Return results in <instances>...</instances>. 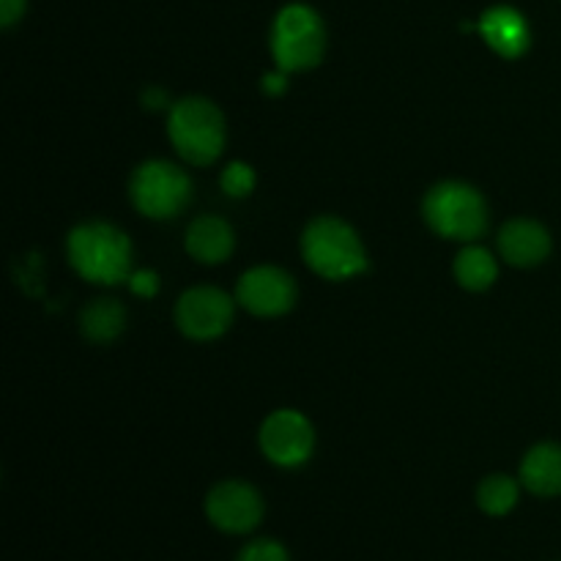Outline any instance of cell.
Here are the masks:
<instances>
[{"mask_svg": "<svg viewBox=\"0 0 561 561\" xmlns=\"http://www.w3.org/2000/svg\"><path fill=\"white\" fill-rule=\"evenodd\" d=\"M239 301L230 299L225 290L214 288V285H197L181 294L179 305H175V327L181 334L197 343L206 340L222 337L233 323V312Z\"/></svg>", "mask_w": 561, "mask_h": 561, "instance_id": "52a82bcc", "label": "cell"}, {"mask_svg": "<svg viewBox=\"0 0 561 561\" xmlns=\"http://www.w3.org/2000/svg\"><path fill=\"white\" fill-rule=\"evenodd\" d=\"M257 444L274 466L296 469L310 460L312 449H316V431L301 411L277 409L263 420Z\"/></svg>", "mask_w": 561, "mask_h": 561, "instance_id": "ba28073f", "label": "cell"}, {"mask_svg": "<svg viewBox=\"0 0 561 561\" xmlns=\"http://www.w3.org/2000/svg\"><path fill=\"white\" fill-rule=\"evenodd\" d=\"M66 255L82 279L96 285H118L131 274V241L113 222L88 219L66 239Z\"/></svg>", "mask_w": 561, "mask_h": 561, "instance_id": "6da1fadb", "label": "cell"}, {"mask_svg": "<svg viewBox=\"0 0 561 561\" xmlns=\"http://www.w3.org/2000/svg\"><path fill=\"white\" fill-rule=\"evenodd\" d=\"M480 36L485 38L488 47L502 58L515 60L526 55L531 44V31L526 16L513 5H493L480 16Z\"/></svg>", "mask_w": 561, "mask_h": 561, "instance_id": "7c38bea8", "label": "cell"}, {"mask_svg": "<svg viewBox=\"0 0 561 561\" xmlns=\"http://www.w3.org/2000/svg\"><path fill=\"white\" fill-rule=\"evenodd\" d=\"M518 480L531 496H561V444L542 442L524 455Z\"/></svg>", "mask_w": 561, "mask_h": 561, "instance_id": "5bb4252c", "label": "cell"}, {"mask_svg": "<svg viewBox=\"0 0 561 561\" xmlns=\"http://www.w3.org/2000/svg\"><path fill=\"white\" fill-rule=\"evenodd\" d=\"M272 55L277 69L307 71L316 69L327 55V25L321 14L305 3H290L274 16Z\"/></svg>", "mask_w": 561, "mask_h": 561, "instance_id": "5b68a950", "label": "cell"}, {"mask_svg": "<svg viewBox=\"0 0 561 561\" xmlns=\"http://www.w3.org/2000/svg\"><path fill=\"white\" fill-rule=\"evenodd\" d=\"M126 329V310L118 299H93L80 312V332L91 343H113Z\"/></svg>", "mask_w": 561, "mask_h": 561, "instance_id": "2e32d148", "label": "cell"}, {"mask_svg": "<svg viewBox=\"0 0 561 561\" xmlns=\"http://www.w3.org/2000/svg\"><path fill=\"white\" fill-rule=\"evenodd\" d=\"M296 296L299 290H296L294 277L277 266L250 268L241 274L239 285H236V301L257 318L285 316L294 310Z\"/></svg>", "mask_w": 561, "mask_h": 561, "instance_id": "30bf717a", "label": "cell"}, {"mask_svg": "<svg viewBox=\"0 0 561 561\" xmlns=\"http://www.w3.org/2000/svg\"><path fill=\"white\" fill-rule=\"evenodd\" d=\"M219 186L230 197H247L255 190V170L247 162H230L219 175Z\"/></svg>", "mask_w": 561, "mask_h": 561, "instance_id": "ac0fdd59", "label": "cell"}, {"mask_svg": "<svg viewBox=\"0 0 561 561\" xmlns=\"http://www.w3.org/2000/svg\"><path fill=\"white\" fill-rule=\"evenodd\" d=\"M27 0H0V25L11 27L16 20H22L25 14Z\"/></svg>", "mask_w": 561, "mask_h": 561, "instance_id": "44dd1931", "label": "cell"}, {"mask_svg": "<svg viewBox=\"0 0 561 561\" xmlns=\"http://www.w3.org/2000/svg\"><path fill=\"white\" fill-rule=\"evenodd\" d=\"M236 561H290L288 548L272 537H257V540L247 542L239 551Z\"/></svg>", "mask_w": 561, "mask_h": 561, "instance_id": "d6986e66", "label": "cell"}, {"mask_svg": "<svg viewBox=\"0 0 561 561\" xmlns=\"http://www.w3.org/2000/svg\"><path fill=\"white\" fill-rule=\"evenodd\" d=\"M266 515L263 496L241 480H225L208 491L206 518L222 535H250Z\"/></svg>", "mask_w": 561, "mask_h": 561, "instance_id": "9c48e42d", "label": "cell"}, {"mask_svg": "<svg viewBox=\"0 0 561 561\" xmlns=\"http://www.w3.org/2000/svg\"><path fill=\"white\" fill-rule=\"evenodd\" d=\"M453 274L460 288L471 290V294H482V290H488L499 279V261L493 257L491 250L471 241L469 247H463L455 255Z\"/></svg>", "mask_w": 561, "mask_h": 561, "instance_id": "9a60e30c", "label": "cell"}, {"mask_svg": "<svg viewBox=\"0 0 561 561\" xmlns=\"http://www.w3.org/2000/svg\"><path fill=\"white\" fill-rule=\"evenodd\" d=\"M422 214L433 233L463 244L480 239L488 228L485 197L466 181H442L431 186L422 201Z\"/></svg>", "mask_w": 561, "mask_h": 561, "instance_id": "277c9868", "label": "cell"}, {"mask_svg": "<svg viewBox=\"0 0 561 561\" xmlns=\"http://www.w3.org/2000/svg\"><path fill=\"white\" fill-rule=\"evenodd\" d=\"M168 137L184 162L208 168L225 148L222 110L206 96L179 99L168 113Z\"/></svg>", "mask_w": 561, "mask_h": 561, "instance_id": "3957f363", "label": "cell"}, {"mask_svg": "<svg viewBox=\"0 0 561 561\" xmlns=\"http://www.w3.org/2000/svg\"><path fill=\"white\" fill-rule=\"evenodd\" d=\"M261 85H263V91L272 93V96H279V93H285V88H288V71H283V69L272 71V75L263 77Z\"/></svg>", "mask_w": 561, "mask_h": 561, "instance_id": "7402d4cb", "label": "cell"}, {"mask_svg": "<svg viewBox=\"0 0 561 561\" xmlns=\"http://www.w3.org/2000/svg\"><path fill=\"white\" fill-rule=\"evenodd\" d=\"M520 480H513L507 474H491L477 485V507L491 518H504L518 507L520 499Z\"/></svg>", "mask_w": 561, "mask_h": 561, "instance_id": "e0dca14e", "label": "cell"}, {"mask_svg": "<svg viewBox=\"0 0 561 561\" xmlns=\"http://www.w3.org/2000/svg\"><path fill=\"white\" fill-rule=\"evenodd\" d=\"M129 197L148 219H173L190 206L192 179L168 159H148L131 173Z\"/></svg>", "mask_w": 561, "mask_h": 561, "instance_id": "8992f818", "label": "cell"}, {"mask_svg": "<svg viewBox=\"0 0 561 561\" xmlns=\"http://www.w3.org/2000/svg\"><path fill=\"white\" fill-rule=\"evenodd\" d=\"M301 257L323 279L343 283L367 272V252L359 233L345 219L323 214L307 222L301 233Z\"/></svg>", "mask_w": 561, "mask_h": 561, "instance_id": "7a4b0ae2", "label": "cell"}, {"mask_svg": "<svg viewBox=\"0 0 561 561\" xmlns=\"http://www.w3.org/2000/svg\"><path fill=\"white\" fill-rule=\"evenodd\" d=\"M553 250V239L548 228L537 219H510L502 230H499V252H502L504 263L515 268H531L540 266Z\"/></svg>", "mask_w": 561, "mask_h": 561, "instance_id": "8fae6325", "label": "cell"}, {"mask_svg": "<svg viewBox=\"0 0 561 561\" xmlns=\"http://www.w3.org/2000/svg\"><path fill=\"white\" fill-rule=\"evenodd\" d=\"M129 288H131V294L142 296V299H151V296L159 294L157 272H148V268H140V272H131L129 274Z\"/></svg>", "mask_w": 561, "mask_h": 561, "instance_id": "ffe728a7", "label": "cell"}, {"mask_svg": "<svg viewBox=\"0 0 561 561\" xmlns=\"http://www.w3.org/2000/svg\"><path fill=\"white\" fill-rule=\"evenodd\" d=\"M184 247L197 263L217 266V263H225L230 255H233L236 233L222 217L203 214V217L192 219V225L186 228Z\"/></svg>", "mask_w": 561, "mask_h": 561, "instance_id": "4fadbf2b", "label": "cell"}]
</instances>
